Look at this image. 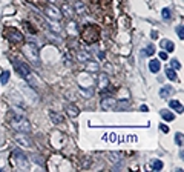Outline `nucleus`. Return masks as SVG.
Instances as JSON below:
<instances>
[{
	"label": "nucleus",
	"instance_id": "nucleus-1",
	"mask_svg": "<svg viewBox=\"0 0 184 172\" xmlns=\"http://www.w3.org/2000/svg\"><path fill=\"white\" fill-rule=\"evenodd\" d=\"M78 32H80L81 40L86 42V43H89V45L97 43V42L100 40V28H98L97 25L86 23V25H83L81 31H78Z\"/></svg>",
	"mask_w": 184,
	"mask_h": 172
},
{
	"label": "nucleus",
	"instance_id": "nucleus-2",
	"mask_svg": "<svg viewBox=\"0 0 184 172\" xmlns=\"http://www.w3.org/2000/svg\"><path fill=\"white\" fill-rule=\"evenodd\" d=\"M8 121H9V126L13 129H16L17 132H31V123L28 118H25L23 115H19V114H14V112H9L8 114Z\"/></svg>",
	"mask_w": 184,
	"mask_h": 172
},
{
	"label": "nucleus",
	"instance_id": "nucleus-3",
	"mask_svg": "<svg viewBox=\"0 0 184 172\" xmlns=\"http://www.w3.org/2000/svg\"><path fill=\"white\" fill-rule=\"evenodd\" d=\"M3 36H5V39H6L9 43H13V45H20V43L25 42V36H23L17 28H14V26H6V28L3 29Z\"/></svg>",
	"mask_w": 184,
	"mask_h": 172
},
{
	"label": "nucleus",
	"instance_id": "nucleus-4",
	"mask_svg": "<svg viewBox=\"0 0 184 172\" xmlns=\"http://www.w3.org/2000/svg\"><path fill=\"white\" fill-rule=\"evenodd\" d=\"M23 54H25L26 59L31 60L34 65H37V66L40 65V52H39V48H37L35 43H32V42L26 43V45L23 46Z\"/></svg>",
	"mask_w": 184,
	"mask_h": 172
},
{
	"label": "nucleus",
	"instance_id": "nucleus-5",
	"mask_svg": "<svg viewBox=\"0 0 184 172\" xmlns=\"http://www.w3.org/2000/svg\"><path fill=\"white\" fill-rule=\"evenodd\" d=\"M13 65H14L16 71L19 72V75H20L22 78L28 80L29 83L32 82V72H31L29 66H28L25 62H22V60H19V59H14V60H13Z\"/></svg>",
	"mask_w": 184,
	"mask_h": 172
},
{
	"label": "nucleus",
	"instance_id": "nucleus-6",
	"mask_svg": "<svg viewBox=\"0 0 184 172\" xmlns=\"http://www.w3.org/2000/svg\"><path fill=\"white\" fill-rule=\"evenodd\" d=\"M11 163H13V166L14 167H17V169H28L29 167V160H28V157L23 154V152H20V151H14L13 152V155H11Z\"/></svg>",
	"mask_w": 184,
	"mask_h": 172
},
{
	"label": "nucleus",
	"instance_id": "nucleus-7",
	"mask_svg": "<svg viewBox=\"0 0 184 172\" xmlns=\"http://www.w3.org/2000/svg\"><path fill=\"white\" fill-rule=\"evenodd\" d=\"M43 10H45V14H46L49 19H52V20H57V22H58V20L63 17V14L60 13V10L55 8L54 5H51V3H49V5H45Z\"/></svg>",
	"mask_w": 184,
	"mask_h": 172
},
{
	"label": "nucleus",
	"instance_id": "nucleus-8",
	"mask_svg": "<svg viewBox=\"0 0 184 172\" xmlns=\"http://www.w3.org/2000/svg\"><path fill=\"white\" fill-rule=\"evenodd\" d=\"M16 141L19 143L20 147H32V140L29 135H26V132H17Z\"/></svg>",
	"mask_w": 184,
	"mask_h": 172
},
{
	"label": "nucleus",
	"instance_id": "nucleus-9",
	"mask_svg": "<svg viewBox=\"0 0 184 172\" xmlns=\"http://www.w3.org/2000/svg\"><path fill=\"white\" fill-rule=\"evenodd\" d=\"M101 108L105 111H114L117 108V98H114L111 95H103V98H101Z\"/></svg>",
	"mask_w": 184,
	"mask_h": 172
},
{
	"label": "nucleus",
	"instance_id": "nucleus-10",
	"mask_svg": "<svg viewBox=\"0 0 184 172\" xmlns=\"http://www.w3.org/2000/svg\"><path fill=\"white\" fill-rule=\"evenodd\" d=\"M64 111H66V114H68L69 117H72V118L78 117V114H80V109H78L77 105H74V103H68L66 108H64Z\"/></svg>",
	"mask_w": 184,
	"mask_h": 172
},
{
	"label": "nucleus",
	"instance_id": "nucleus-11",
	"mask_svg": "<svg viewBox=\"0 0 184 172\" xmlns=\"http://www.w3.org/2000/svg\"><path fill=\"white\" fill-rule=\"evenodd\" d=\"M77 60H78L80 63H87V62H92V57H90L89 52L80 49V51H77Z\"/></svg>",
	"mask_w": 184,
	"mask_h": 172
},
{
	"label": "nucleus",
	"instance_id": "nucleus-12",
	"mask_svg": "<svg viewBox=\"0 0 184 172\" xmlns=\"http://www.w3.org/2000/svg\"><path fill=\"white\" fill-rule=\"evenodd\" d=\"M74 10L77 14H87V6L83 2H75L74 3Z\"/></svg>",
	"mask_w": 184,
	"mask_h": 172
},
{
	"label": "nucleus",
	"instance_id": "nucleus-13",
	"mask_svg": "<svg viewBox=\"0 0 184 172\" xmlns=\"http://www.w3.org/2000/svg\"><path fill=\"white\" fill-rule=\"evenodd\" d=\"M172 94H173V88L169 86V85L160 89V97H161V98H169Z\"/></svg>",
	"mask_w": 184,
	"mask_h": 172
},
{
	"label": "nucleus",
	"instance_id": "nucleus-14",
	"mask_svg": "<svg viewBox=\"0 0 184 172\" xmlns=\"http://www.w3.org/2000/svg\"><path fill=\"white\" fill-rule=\"evenodd\" d=\"M131 108V100H117V108L115 109H118V111H127Z\"/></svg>",
	"mask_w": 184,
	"mask_h": 172
},
{
	"label": "nucleus",
	"instance_id": "nucleus-15",
	"mask_svg": "<svg viewBox=\"0 0 184 172\" xmlns=\"http://www.w3.org/2000/svg\"><path fill=\"white\" fill-rule=\"evenodd\" d=\"M160 68H161V65H160V60H156V59H152V60L149 62V69H150V72L156 74V72L160 71Z\"/></svg>",
	"mask_w": 184,
	"mask_h": 172
},
{
	"label": "nucleus",
	"instance_id": "nucleus-16",
	"mask_svg": "<svg viewBox=\"0 0 184 172\" xmlns=\"http://www.w3.org/2000/svg\"><path fill=\"white\" fill-rule=\"evenodd\" d=\"M108 85H109L108 75H106V74H98V86H100L101 89H106Z\"/></svg>",
	"mask_w": 184,
	"mask_h": 172
},
{
	"label": "nucleus",
	"instance_id": "nucleus-17",
	"mask_svg": "<svg viewBox=\"0 0 184 172\" xmlns=\"http://www.w3.org/2000/svg\"><path fill=\"white\" fill-rule=\"evenodd\" d=\"M160 115H161V118L166 120V121H173V120H175V115H173L170 111H166V109L160 111Z\"/></svg>",
	"mask_w": 184,
	"mask_h": 172
},
{
	"label": "nucleus",
	"instance_id": "nucleus-18",
	"mask_svg": "<svg viewBox=\"0 0 184 172\" xmlns=\"http://www.w3.org/2000/svg\"><path fill=\"white\" fill-rule=\"evenodd\" d=\"M161 48H164L167 52H172V51H175V45H173L170 40H161Z\"/></svg>",
	"mask_w": 184,
	"mask_h": 172
},
{
	"label": "nucleus",
	"instance_id": "nucleus-19",
	"mask_svg": "<svg viewBox=\"0 0 184 172\" xmlns=\"http://www.w3.org/2000/svg\"><path fill=\"white\" fill-rule=\"evenodd\" d=\"M169 106H170L172 109H175L178 114H181V112H182V105H181L178 100H170V101H169Z\"/></svg>",
	"mask_w": 184,
	"mask_h": 172
},
{
	"label": "nucleus",
	"instance_id": "nucleus-20",
	"mask_svg": "<svg viewBox=\"0 0 184 172\" xmlns=\"http://www.w3.org/2000/svg\"><path fill=\"white\" fill-rule=\"evenodd\" d=\"M49 117H51V120H52L55 124H60V123H63V117H61L60 114L54 112V111H49Z\"/></svg>",
	"mask_w": 184,
	"mask_h": 172
},
{
	"label": "nucleus",
	"instance_id": "nucleus-21",
	"mask_svg": "<svg viewBox=\"0 0 184 172\" xmlns=\"http://www.w3.org/2000/svg\"><path fill=\"white\" fill-rule=\"evenodd\" d=\"M166 75H167V78H169V80H172V82L178 80V75H176L175 69H172V68H167V69H166Z\"/></svg>",
	"mask_w": 184,
	"mask_h": 172
},
{
	"label": "nucleus",
	"instance_id": "nucleus-22",
	"mask_svg": "<svg viewBox=\"0 0 184 172\" xmlns=\"http://www.w3.org/2000/svg\"><path fill=\"white\" fill-rule=\"evenodd\" d=\"M9 77H11V72H9V71L2 72V75H0V83H2V85H6V83L9 82Z\"/></svg>",
	"mask_w": 184,
	"mask_h": 172
},
{
	"label": "nucleus",
	"instance_id": "nucleus-23",
	"mask_svg": "<svg viewBox=\"0 0 184 172\" xmlns=\"http://www.w3.org/2000/svg\"><path fill=\"white\" fill-rule=\"evenodd\" d=\"M152 169L153 170H161L163 169V161L161 160H153L152 161Z\"/></svg>",
	"mask_w": 184,
	"mask_h": 172
},
{
	"label": "nucleus",
	"instance_id": "nucleus-24",
	"mask_svg": "<svg viewBox=\"0 0 184 172\" xmlns=\"http://www.w3.org/2000/svg\"><path fill=\"white\" fill-rule=\"evenodd\" d=\"M163 19H164V20H170V19H172V13H170L169 8H164V10H163Z\"/></svg>",
	"mask_w": 184,
	"mask_h": 172
},
{
	"label": "nucleus",
	"instance_id": "nucleus-25",
	"mask_svg": "<svg viewBox=\"0 0 184 172\" xmlns=\"http://www.w3.org/2000/svg\"><path fill=\"white\" fill-rule=\"evenodd\" d=\"M87 69L89 71H98V63H95L94 60H92V63L87 62Z\"/></svg>",
	"mask_w": 184,
	"mask_h": 172
},
{
	"label": "nucleus",
	"instance_id": "nucleus-26",
	"mask_svg": "<svg viewBox=\"0 0 184 172\" xmlns=\"http://www.w3.org/2000/svg\"><path fill=\"white\" fill-rule=\"evenodd\" d=\"M176 34H178V37H179L181 40L184 39V26H182V25H178V26H176Z\"/></svg>",
	"mask_w": 184,
	"mask_h": 172
},
{
	"label": "nucleus",
	"instance_id": "nucleus-27",
	"mask_svg": "<svg viewBox=\"0 0 184 172\" xmlns=\"http://www.w3.org/2000/svg\"><path fill=\"white\" fill-rule=\"evenodd\" d=\"M170 65H172V69H179L181 68V63L178 62V59H173V60H170Z\"/></svg>",
	"mask_w": 184,
	"mask_h": 172
},
{
	"label": "nucleus",
	"instance_id": "nucleus-28",
	"mask_svg": "<svg viewBox=\"0 0 184 172\" xmlns=\"http://www.w3.org/2000/svg\"><path fill=\"white\" fill-rule=\"evenodd\" d=\"M153 52H155V46H152V45H149V46L144 49V54H146V55H152Z\"/></svg>",
	"mask_w": 184,
	"mask_h": 172
},
{
	"label": "nucleus",
	"instance_id": "nucleus-29",
	"mask_svg": "<svg viewBox=\"0 0 184 172\" xmlns=\"http://www.w3.org/2000/svg\"><path fill=\"white\" fill-rule=\"evenodd\" d=\"M175 141H176L178 146H182V134H181V132H178V134L175 135Z\"/></svg>",
	"mask_w": 184,
	"mask_h": 172
},
{
	"label": "nucleus",
	"instance_id": "nucleus-30",
	"mask_svg": "<svg viewBox=\"0 0 184 172\" xmlns=\"http://www.w3.org/2000/svg\"><path fill=\"white\" fill-rule=\"evenodd\" d=\"M63 11H64V13H63L64 16H72V13H74V11L71 10V6H68V5H63Z\"/></svg>",
	"mask_w": 184,
	"mask_h": 172
},
{
	"label": "nucleus",
	"instance_id": "nucleus-31",
	"mask_svg": "<svg viewBox=\"0 0 184 172\" xmlns=\"http://www.w3.org/2000/svg\"><path fill=\"white\" fill-rule=\"evenodd\" d=\"M111 157L114 158V160H112L114 163H117V161H121V154H115V152H112V154H111Z\"/></svg>",
	"mask_w": 184,
	"mask_h": 172
},
{
	"label": "nucleus",
	"instance_id": "nucleus-32",
	"mask_svg": "<svg viewBox=\"0 0 184 172\" xmlns=\"http://www.w3.org/2000/svg\"><path fill=\"white\" fill-rule=\"evenodd\" d=\"M160 59H161V60H167V59H169V54H167L166 51H161V52H160Z\"/></svg>",
	"mask_w": 184,
	"mask_h": 172
},
{
	"label": "nucleus",
	"instance_id": "nucleus-33",
	"mask_svg": "<svg viewBox=\"0 0 184 172\" xmlns=\"http://www.w3.org/2000/svg\"><path fill=\"white\" fill-rule=\"evenodd\" d=\"M160 131L164 132V134H167V132H169V126H167V124H160Z\"/></svg>",
	"mask_w": 184,
	"mask_h": 172
},
{
	"label": "nucleus",
	"instance_id": "nucleus-34",
	"mask_svg": "<svg viewBox=\"0 0 184 172\" xmlns=\"http://www.w3.org/2000/svg\"><path fill=\"white\" fill-rule=\"evenodd\" d=\"M75 29H77V23H71V29H69V32H71V34H77Z\"/></svg>",
	"mask_w": 184,
	"mask_h": 172
},
{
	"label": "nucleus",
	"instance_id": "nucleus-35",
	"mask_svg": "<svg viewBox=\"0 0 184 172\" xmlns=\"http://www.w3.org/2000/svg\"><path fill=\"white\" fill-rule=\"evenodd\" d=\"M32 158H35V163H39V164H43V160L39 157V155H31Z\"/></svg>",
	"mask_w": 184,
	"mask_h": 172
},
{
	"label": "nucleus",
	"instance_id": "nucleus-36",
	"mask_svg": "<svg viewBox=\"0 0 184 172\" xmlns=\"http://www.w3.org/2000/svg\"><path fill=\"white\" fill-rule=\"evenodd\" d=\"M140 111H143V112H147V111H149V108H147L146 105H143V106L140 108Z\"/></svg>",
	"mask_w": 184,
	"mask_h": 172
},
{
	"label": "nucleus",
	"instance_id": "nucleus-37",
	"mask_svg": "<svg viewBox=\"0 0 184 172\" xmlns=\"http://www.w3.org/2000/svg\"><path fill=\"white\" fill-rule=\"evenodd\" d=\"M152 39H153V40L158 39V32H156V31H152Z\"/></svg>",
	"mask_w": 184,
	"mask_h": 172
},
{
	"label": "nucleus",
	"instance_id": "nucleus-38",
	"mask_svg": "<svg viewBox=\"0 0 184 172\" xmlns=\"http://www.w3.org/2000/svg\"><path fill=\"white\" fill-rule=\"evenodd\" d=\"M49 2H51V3H54V2H55V0H49Z\"/></svg>",
	"mask_w": 184,
	"mask_h": 172
}]
</instances>
